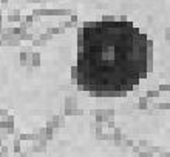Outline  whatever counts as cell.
<instances>
[{
  "label": "cell",
  "instance_id": "obj_1",
  "mask_svg": "<svg viewBox=\"0 0 170 157\" xmlns=\"http://www.w3.org/2000/svg\"><path fill=\"white\" fill-rule=\"evenodd\" d=\"M150 68V42L131 22L102 20L82 26L77 37V85L85 91H130Z\"/></svg>",
  "mask_w": 170,
  "mask_h": 157
}]
</instances>
